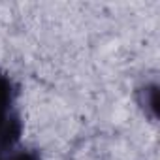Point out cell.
<instances>
[{"mask_svg":"<svg viewBox=\"0 0 160 160\" xmlns=\"http://www.w3.org/2000/svg\"><path fill=\"white\" fill-rule=\"evenodd\" d=\"M13 160H36L32 154H28V152H25V154H19V156H15Z\"/></svg>","mask_w":160,"mask_h":160,"instance_id":"cell-3","label":"cell"},{"mask_svg":"<svg viewBox=\"0 0 160 160\" xmlns=\"http://www.w3.org/2000/svg\"><path fill=\"white\" fill-rule=\"evenodd\" d=\"M8 96H10V87L6 83V79L0 77V109H4V104L8 102Z\"/></svg>","mask_w":160,"mask_h":160,"instance_id":"cell-2","label":"cell"},{"mask_svg":"<svg viewBox=\"0 0 160 160\" xmlns=\"http://www.w3.org/2000/svg\"><path fill=\"white\" fill-rule=\"evenodd\" d=\"M17 136H19V124L17 122H8L4 132H2V139L8 143V141H13Z\"/></svg>","mask_w":160,"mask_h":160,"instance_id":"cell-1","label":"cell"}]
</instances>
